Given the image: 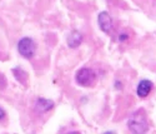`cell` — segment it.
Listing matches in <instances>:
<instances>
[{
    "label": "cell",
    "mask_w": 156,
    "mask_h": 134,
    "mask_svg": "<svg viewBox=\"0 0 156 134\" xmlns=\"http://www.w3.org/2000/svg\"><path fill=\"white\" fill-rule=\"evenodd\" d=\"M127 127L132 134H145L149 131V123L144 110L135 112L127 120Z\"/></svg>",
    "instance_id": "cell-1"
},
{
    "label": "cell",
    "mask_w": 156,
    "mask_h": 134,
    "mask_svg": "<svg viewBox=\"0 0 156 134\" xmlns=\"http://www.w3.org/2000/svg\"><path fill=\"white\" fill-rule=\"evenodd\" d=\"M75 80L79 85L84 88L93 87L95 84V80H96V74L90 68H81L80 70H78L76 75H75Z\"/></svg>",
    "instance_id": "cell-2"
},
{
    "label": "cell",
    "mask_w": 156,
    "mask_h": 134,
    "mask_svg": "<svg viewBox=\"0 0 156 134\" xmlns=\"http://www.w3.org/2000/svg\"><path fill=\"white\" fill-rule=\"evenodd\" d=\"M18 50L21 56L26 59H31L35 54V43L31 38H22L18 43Z\"/></svg>",
    "instance_id": "cell-3"
},
{
    "label": "cell",
    "mask_w": 156,
    "mask_h": 134,
    "mask_svg": "<svg viewBox=\"0 0 156 134\" xmlns=\"http://www.w3.org/2000/svg\"><path fill=\"white\" fill-rule=\"evenodd\" d=\"M99 26L104 33H110L112 29V19L108 11H101L97 15Z\"/></svg>",
    "instance_id": "cell-4"
},
{
    "label": "cell",
    "mask_w": 156,
    "mask_h": 134,
    "mask_svg": "<svg viewBox=\"0 0 156 134\" xmlns=\"http://www.w3.org/2000/svg\"><path fill=\"white\" fill-rule=\"evenodd\" d=\"M52 108H54V102H52V100H49V99H45V98L36 99V102H35V110L39 114L48 112V110H50Z\"/></svg>",
    "instance_id": "cell-5"
},
{
    "label": "cell",
    "mask_w": 156,
    "mask_h": 134,
    "mask_svg": "<svg viewBox=\"0 0 156 134\" xmlns=\"http://www.w3.org/2000/svg\"><path fill=\"white\" fill-rule=\"evenodd\" d=\"M151 90H153V83L150 80H141L138 85L136 93H138L140 98H146L150 94Z\"/></svg>",
    "instance_id": "cell-6"
},
{
    "label": "cell",
    "mask_w": 156,
    "mask_h": 134,
    "mask_svg": "<svg viewBox=\"0 0 156 134\" xmlns=\"http://www.w3.org/2000/svg\"><path fill=\"white\" fill-rule=\"evenodd\" d=\"M82 41V36L79 32H73L67 38V45L70 48H78Z\"/></svg>",
    "instance_id": "cell-7"
},
{
    "label": "cell",
    "mask_w": 156,
    "mask_h": 134,
    "mask_svg": "<svg viewBox=\"0 0 156 134\" xmlns=\"http://www.w3.org/2000/svg\"><path fill=\"white\" fill-rule=\"evenodd\" d=\"M5 87H6V79H5V76L0 73V89H4Z\"/></svg>",
    "instance_id": "cell-8"
},
{
    "label": "cell",
    "mask_w": 156,
    "mask_h": 134,
    "mask_svg": "<svg viewBox=\"0 0 156 134\" xmlns=\"http://www.w3.org/2000/svg\"><path fill=\"white\" fill-rule=\"evenodd\" d=\"M5 117H6V114H5V112H4V109L0 108V122L5 119Z\"/></svg>",
    "instance_id": "cell-9"
},
{
    "label": "cell",
    "mask_w": 156,
    "mask_h": 134,
    "mask_svg": "<svg viewBox=\"0 0 156 134\" xmlns=\"http://www.w3.org/2000/svg\"><path fill=\"white\" fill-rule=\"evenodd\" d=\"M67 134H80L79 132H70V133H67Z\"/></svg>",
    "instance_id": "cell-10"
},
{
    "label": "cell",
    "mask_w": 156,
    "mask_h": 134,
    "mask_svg": "<svg viewBox=\"0 0 156 134\" xmlns=\"http://www.w3.org/2000/svg\"><path fill=\"white\" fill-rule=\"evenodd\" d=\"M105 134H115L114 132H109V133H105Z\"/></svg>",
    "instance_id": "cell-11"
}]
</instances>
